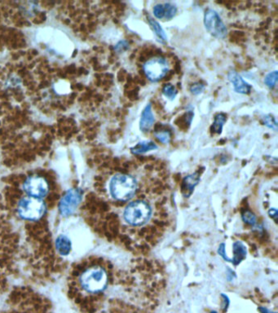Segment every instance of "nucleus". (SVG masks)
I'll list each match as a JSON object with an SVG mask.
<instances>
[{
    "mask_svg": "<svg viewBox=\"0 0 278 313\" xmlns=\"http://www.w3.org/2000/svg\"><path fill=\"white\" fill-rule=\"evenodd\" d=\"M148 21L150 26H151L153 31L154 32L155 34L157 35V38L161 40V41L165 43L168 40V36L166 34L165 31L162 28V26H160V24L157 22L156 20L151 17V16H148Z\"/></svg>",
    "mask_w": 278,
    "mask_h": 313,
    "instance_id": "nucleus-10",
    "label": "nucleus"
},
{
    "mask_svg": "<svg viewBox=\"0 0 278 313\" xmlns=\"http://www.w3.org/2000/svg\"><path fill=\"white\" fill-rule=\"evenodd\" d=\"M164 7H165V19L167 20L172 19L177 13L176 7L169 3H165Z\"/></svg>",
    "mask_w": 278,
    "mask_h": 313,
    "instance_id": "nucleus-15",
    "label": "nucleus"
},
{
    "mask_svg": "<svg viewBox=\"0 0 278 313\" xmlns=\"http://www.w3.org/2000/svg\"><path fill=\"white\" fill-rule=\"evenodd\" d=\"M71 247H72V244H71V241L68 236H64V235H60L56 240V248L61 255L65 256V255L70 254Z\"/></svg>",
    "mask_w": 278,
    "mask_h": 313,
    "instance_id": "nucleus-8",
    "label": "nucleus"
},
{
    "mask_svg": "<svg viewBox=\"0 0 278 313\" xmlns=\"http://www.w3.org/2000/svg\"></svg>",
    "mask_w": 278,
    "mask_h": 313,
    "instance_id": "nucleus-20",
    "label": "nucleus"
},
{
    "mask_svg": "<svg viewBox=\"0 0 278 313\" xmlns=\"http://www.w3.org/2000/svg\"><path fill=\"white\" fill-rule=\"evenodd\" d=\"M177 90L175 89V87L171 84H166L162 88V94L165 95V97L168 98L169 100H172L175 99V96L177 95Z\"/></svg>",
    "mask_w": 278,
    "mask_h": 313,
    "instance_id": "nucleus-13",
    "label": "nucleus"
},
{
    "mask_svg": "<svg viewBox=\"0 0 278 313\" xmlns=\"http://www.w3.org/2000/svg\"><path fill=\"white\" fill-rule=\"evenodd\" d=\"M228 78L230 80V82L232 83L234 88V91L239 94L243 95H247L250 94L251 92V86L248 82H246L241 75H238L236 71L232 70L229 73Z\"/></svg>",
    "mask_w": 278,
    "mask_h": 313,
    "instance_id": "nucleus-6",
    "label": "nucleus"
},
{
    "mask_svg": "<svg viewBox=\"0 0 278 313\" xmlns=\"http://www.w3.org/2000/svg\"><path fill=\"white\" fill-rule=\"evenodd\" d=\"M189 90L193 95H199L205 90V85L200 82H195L193 85H191Z\"/></svg>",
    "mask_w": 278,
    "mask_h": 313,
    "instance_id": "nucleus-18",
    "label": "nucleus"
},
{
    "mask_svg": "<svg viewBox=\"0 0 278 313\" xmlns=\"http://www.w3.org/2000/svg\"><path fill=\"white\" fill-rule=\"evenodd\" d=\"M17 213L26 220H39L46 213V204L40 198L26 197L19 202Z\"/></svg>",
    "mask_w": 278,
    "mask_h": 313,
    "instance_id": "nucleus-1",
    "label": "nucleus"
},
{
    "mask_svg": "<svg viewBox=\"0 0 278 313\" xmlns=\"http://www.w3.org/2000/svg\"><path fill=\"white\" fill-rule=\"evenodd\" d=\"M155 118L154 113H153L152 106L149 103L145 107L144 110L142 111L141 117L139 120V129L142 132H149L150 129L152 128L154 124Z\"/></svg>",
    "mask_w": 278,
    "mask_h": 313,
    "instance_id": "nucleus-7",
    "label": "nucleus"
},
{
    "mask_svg": "<svg viewBox=\"0 0 278 313\" xmlns=\"http://www.w3.org/2000/svg\"><path fill=\"white\" fill-rule=\"evenodd\" d=\"M23 189L28 197L43 199L48 193L49 185L45 178L32 175L25 180Z\"/></svg>",
    "mask_w": 278,
    "mask_h": 313,
    "instance_id": "nucleus-4",
    "label": "nucleus"
},
{
    "mask_svg": "<svg viewBox=\"0 0 278 313\" xmlns=\"http://www.w3.org/2000/svg\"><path fill=\"white\" fill-rule=\"evenodd\" d=\"M154 136L156 138L162 142V144H168L170 142V138H171V134L170 131L168 130H159V131H156L154 132Z\"/></svg>",
    "mask_w": 278,
    "mask_h": 313,
    "instance_id": "nucleus-12",
    "label": "nucleus"
},
{
    "mask_svg": "<svg viewBox=\"0 0 278 313\" xmlns=\"http://www.w3.org/2000/svg\"><path fill=\"white\" fill-rule=\"evenodd\" d=\"M143 70L144 75L150 82H157L168 75L169 64L164 57H153L144 62Z\"/></svg>",
    "mask_w": 278,
    "mask_h": 313,
    "instance_id": "nucleus-2",
    "label": "nucleus"
},
{
    "mask_svg": "<svg viewBox=\"0 0 278 313\" xmlns=\"http://www.w3.org/2000/svg\"><path fill=\"white\" fill-rule=\"evenodd\" d=\"M154 15L157 19L165 18V7L164 4H157L153 9Z\"/></svg>",
    "mask_w": 278,
    "mask_h": 313,
    "instance_id": "nucleus-17",
    "label": "nucleus"
},
{
    "mask_svg": "<svg viewBox=\"0 0 278 313\" xmlns=\"http://www.w3.org/2000/svg\"><path fill=\"white\" fill-rule=\"evenodd\" d=\"M278 71L270 72L268 75H266L264 78V83L268 88L270 89L275 88L277 82H278Z\"/></svg>",
    "mask_w": 278,
    "mask_h": 313,
    "instance_id": "nucleus-14",
    "label": "nucleus"
},
{
    "mask_svg": "<svg viewBox=\"0 0 278 313\" xmlns=\"http://www.w3.org/2000/svg\"><path fill=\"white\" fill-rule=\"evenodd\" d=\"M157 149V144H155L154 142L146 141L139 142L136 146L133 147L132 149V153L136 155H140L147 152Z\"/></svg>",
    "mask_w": 278,
    "mask_h": 313,
    "instance_id": "nucleus-9",
    "label": "nucleus"
},
{
    "mask_svg": "<svg viewBox=\"0 0 278 313\" xmlns=\"http://www.w3.org/2000/svg\"><path fill=\"white\" fill-rule=\"evenodd\" d=\"M204 26L212 36L217 39H224L228 31L219 14L213 9H207L204 14Z\"/></svg>",
    "mask_w": 278,
    "mask_h": 313,
    "instance_id": "nucleus-3",
    "label": "nucleus"
},
{
    "mask_svg": "<svg viewBox=\"0 0 278 313\" xmlns=\"http://www.w3.org/2000/svg\"><path fill=\"white\" fill-rule=\"evenodd\" d=\"M82 197L83 193L81 190L72 188L67 191L60 202L59 210L62 216H70L72 215L79 205Z\"/></svg>",
    "mask_w": 278,
    "mask_h": 313,
    "instance_id": "nucleus-5",
    "label": "nucleus"
},
{
    "mask_svg": "<svg viewBox=\"0 0 278 313\" xmlns=\"http://www.w3.org/2000/svg\"><path fill=\"white\" fill-rule=\"evenodd\" d=\"M226 121L227 116L224 113H217L216 115L215 116L214 123L211 126V131L216 135H220Z\"/></svg>",
    "mask_w": 278,
    "mask_h": 313,
    "instance_id": "nucleus-11",
    "label": "nucleus"
},
{
    "mask_svg": "<svg viewBox=\"0 0 278 313\" xmlns=\"http://www.w3.org/2000/svg\"><path fill=\"white\" fill-rule=\"evenodd\" d=\"M263 124L268 128L273 129L274 131L278 130V123L273 116L266 115L263 118Z\"/></svg>",
    "mask_w": 278,
    "mask_h": 313,
    "instance_id": "nucleus-16",
    "label": "nucleus"
},
{
    "mask_svg": "<svg viewBox=\"0 0 278 313\" xmlns=\"http://www.w3.org/2000/svg\"><path fill=\"white\" fill-rule=\"evenodd\" d=\"M129 47L128 42L126 40H123V41L119 42V44H117L115 46V50L117 51H124L127 50Z\"/></svg>",
    "mask_w": 278,
    "mask_h": 313,
    "instance_id": "nucleus-19",
    "label": "nucleus"
}]
</instances>
